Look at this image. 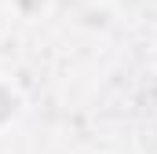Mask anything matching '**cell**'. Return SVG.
Here are the masks:
<instances>
[{
  "label": "cell",
  "instance_id": "1",
  "mask_svg": "<svg viewBox=\"0 0 157 154\" xmlns=\"http://www.w3.org/2000/svg\"><path fill=\"white\" fill-rule=\"evenodd\" d=\"M11 114H15V95H11V92L0 84V121H7Z\"/></svg>",
  "mask_w": 157,
  "mask_h": 154
}]
</instances>
